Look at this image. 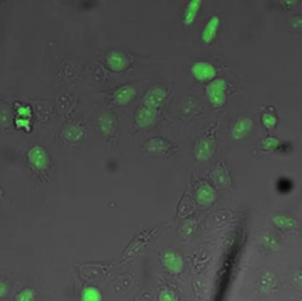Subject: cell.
<instances>
[{
	"instance_id": "obj_1",
	"label": "cell",
	"mask_w": 302,
	"mask_h": 301,
	"mask_svg": "<svg viewBox=\"0 0 302 301\" xmlns=\"http://www.w3.org/2000/svg\"><path fill=\"white\" fill-rule=\"evenodd\" d=\"M226 88L227 85L224 79H214L207 86V96L215 108L223 107L226 102Z\"/></svg>"
},
{
	"instance_id": "obj_2",
	"label": "cell",
	"mask_w": 302,
	"mask_h": 301,
	"mask_svg": "<svg viewBox=\"0 0 302 301\" xmlns=\"http://www.w3.org/2000/svg\"><path fill=\"white\" fill-rule=\"evenodd\" d=\"M166 97H167L166 87L162 85H155V86L150 87V90L145 93L143 103L145 107L158 110V108L164 104Z\"/></svg>"
},
{
	"instance_id": "obj_3",
	"label": "cell",
	"mask_w": 302,
	"mask_h": 301,
	"mask_svg": "<svg viewBox=\"0 0 302 301\" xmlns=\"http://www.w3.org/2000/svg\"><path fill=\"white\" fill-rule=\"evenodd\" d=\"M191 72L198 81H213L217 76V69L208 62H196L191 67Z\"/></svg>"
},
{
	"instance_id": "obj_4",
	"label": "cell",
	"mask_w": 302,
	"mask_h": 301,
	"mask_svg": "<svg viewBox=\"0 0 302 301\" xmlns=\"http://www.w3.org/2000/svg\"><path fill=\"white\" fill-rule=\"evenodd\" d=\"M28 160L32 166L38 171L45 170L49 165V158H47L46 152L39 145L31 147V150L28 152Z\"/></svg>"
},
{
	"instance_id": "obj_5",
	"label": "cell",
	"mask_w": 302,
	"mask_h": 301,
	"mask_svg": "<svg viewBox=\"0 0 302 301\" xmlns=\"http://www.w3.org/2000/svg\"><path fill=\"white\" fill-rule=\"evenodd\" d=\"M253 120L249 117H241L233 123L232 128H231V137L236 140L243 139L244 137L249 134V132L253 129Z\"/></svg>"
},
{
	"instance_id": "obj_6",
	"label": "cell",
	"mask_w": 302,
	"mask_h": 301,
	"mask_svg": "<svg viewBox=\"0 0 302 301\" xmlns=\"http://www.w3.org/2000/svg\"><path fill=\"white\" fill-rule=\"evenodd\" d=\"M106 63L114 72H121L126 69L129 64L128 57L121 51H110L106 55Z\"/></svg>"
},
{
	"instance_id": "obj_7",
	"label": "cell",
	"mask_w": 302,
	"mask_h": 301,
	"mask_svg": "<svg viewBox=\"0 0 302 301\" xmlns=\"http://www.w3.org/2000/svg\"><path fill=\"white\" fill-rule=\"evenodd\" d=\"M156 116H158V110H156V109H151L143 105V107H140L137 111H135L134 117H135V122H137L139 127L144 128V127H147V126H150L151 123L155 121Z\"/></svg>"
},
{
	"instance_id": "obj_8",
	"label": "cell",
	"mask_w": 302,
	"mask_h": 301,
	"mask_svg": "<svg viewBox=\"0 0 302 301\" xmlns=\"http://www.w3.org/2000/svg\"><path fill=\"white\" fill-rule=\"evenodd\" d=\"M219 26H220V19H219V16L214 15V16L210 17L208 22H207L206 27L203 29L202 35H201L203 43L209 44L214 40V38L217 37Z\"/></svg>"
},
{
	"instance_id": "obj_9",
	"label": "cell",
	"mask_w": 302,
	"mask_h": 301,
	"mask_svg": "<svg viewBox=\"0 0 302 301\" xmlns=\"http://www.w3.org/2000/svg\"><path fill=\"white\" fill-rule=\"evenodd\" d=\"M135 96V87L132 85L120 87L114 94V100L118 105H126L131 102L133 97Z\"/></svg>"
},
{
	"instance_id": "obj_10",
	"label": "cell",
	"mask_w": 302,
	"mask_h": 301,
	"mask_svg": "<svg viewBox=\"0 0 302 301\" xmlns=\"http://www.w3.org/2000/svg\"><path fill=\"white\" fill-rule=\"evenodd\" d=\"M201 7H202V2H201V0H191V2L186 5L184 16H183V22H184L186 26H190L195 22Z\"/></svg>"
},
{
	"instance_id": "obj_11",
	"label": "cell",
	"mask_w": 302,
	"mask_h": 301,
	"mask_svg": "<svg viewBox=\"0 0 302 301\" xmlns=\"http://www.w3.org/2000/svg\"><path fill=\"white\" fill-rule=\"evenodd\" d=\"M213 150H214V147H213L212 141H209L208 139L200 140V143H198L196 146V152H195L197 160L200 161L209 160L210 156L213 155Z\"/></svg>"
},
{
	"instance_id": "obj_12",
	"label": "cell",
	"mask_w": 302,
	"mask_h": 301,
	"mask_svg": "<svg viewBox=\"0 0 302 301\" xmlns=\"http://www.w3.org/2000/svg\"><path fill=\"white\" fill-rule=\"evenodd\" d=\"M273 221L278 228L283 230H292L297 225L294 219H291L290 217H286V215H276V217H273Z\"/></svg>"
},
{
	"instance_id": "obj_13",
	"label": "cell",
	"mask_w": 302,
	"mask_h": 301,
	"mask_svg": "<svg viewBox=\"0 0 302 301\" xmlns=\"http://www.w3.org/2000/svg\"><path fill=\"white\" fill-rule=\"evenodd\" d=\"M197 199L201 203L213 202V201H214V199H215L214 190H213V189L210 187H208V185H204V187H202L200 189V190H198Z\"/></svg>"
},
{
	"instance_id": "obj_14",
	"label": "cell",
	"mask_w": 302,
	"mask_h": 301,
	"mask_svg": "<svg viewBox=\"0 0 302 301\" xmlns=\"http://www.w3.org/2000/svg\"><path fill=\"white\" fill-rule=\"evenodd\" d=\"M112 126H114V120H112V117L109 114L103 115V116L99 119V127L105 135L111 133Z\"/></svg>"
},
{
	"instance_id": "obj_15",
	"label": "cell",
	"mask_w": 302,
	"mask_h": 301,
	"mask_svg": "<svg viewBox=\"0 0 302 301\" xmlns=\"http://www.w3.org/2000/svg\"><path fill=\"white\" fill-rule=\"evenodd\" d=\"M66 138L69 140H78L82 137V129L78 126H69L66 131H64Z\"/></svg>"
},
{
	"instance_id": "obj_16",
	"label": "cell",
	"mask_w": 302,
	"mask_h": 301,
	"mask_svg": "<svg viewBox=\"0 0 302 301\" xmlns=\"http://www.w3.org/2000/svg\"><path fill=\"white\" fill-rule=\"evenodd\" d=\"M280 141L279 139L274 137H266L265 139L261 140V147L263 150H274L279 147Z\"/></svg>"
},
{
	"instance_id": "obj_17",
	"label": "cell",
	"mask_w": 302,
	"mask_h": 301,
	"mask_svg": "<svg viewBox=\"0 0 302 301\" xmlns=\"http://www.w3.org/2000/svg\"><path fill=\"white\" fill-rule=\"evenodd\" d=\"M261 121H262L263 126H265V127L268 128V129L274 128V127H276V125H277L276 115H273L272 113H263L262 117H261Z\"/></svg>"
},
{
	"instance_id": "obj_18",
	"label": "cell",
	"mask_w": 302,
	"mask_h": 301,
	"mask_svg": "<svg viewBox=\"0 0 302 301\" xmlns=\"http://www.w3.org/2000/svg\"><path fill=\"white\" fill-rule=\"evenodd\" d=\"M166 264H167L168 267L171 268H179L182 266V261H180V258L177 254H173V253H168L165 258Z\"/></svg>"
},
{
	"instance_id": "obj_19",
	"label": "cell",
	"mask_w": 302,
	"mask_h": 301,
	"mask_svg": "<svg viewBox=\"0 0 302 301\" xmlns=\"http://www.w3.org/2000/svg\"><path fill=\"white\" fill-rule=\"evenodd\" d=\"M17 113L23 119H29L32 115V109L29 105H20V108H17Z\"/></svg>"
},
{
	"instance_id": "obj_20",
	"label": "cell",
	"mask_w": 302,
	"mask_h": 301,
	"mask_svg": "<svg viewBox=\"0 0 302 301\" xmlns=\"http://www.w3.org/2000/svg\"><path fill=\"white\" fill-rule=\"evenodd\" d=\"M16 126L19 128L25 127L26 129H29V121L28 119H23V117H21V119L16 120Z\"/></svg>"
}]
</instances>
